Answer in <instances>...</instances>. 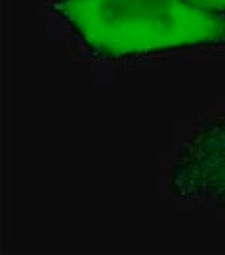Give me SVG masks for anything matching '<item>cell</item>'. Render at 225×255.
<instances>
[{"label": "cell", "mask_w": 225, "mask_h": 255, "mask_svg": "<svg viewBox=\"0 0 225 255\" xmlns=\"http://www.w3.org/2000/svg\"><path fill=\"white\" fill-rule=\"evenodd\" d=\"M53 9L95 54L109 60L225 46V14L189 0H60Z\"/></svg>", "instance_id": "cell-1"}, {"label": "cell", "mask_w": 225, "mask_h": 255, "mask_svg": "<svg viewBox=\"0 0 225 255\" xmlns=\"http://www.w3.org/2000/svg\"><path fill=\"white\" fill-rule=\"evenodd\" d=\"M170 189L184 199L225 201V119L194 133L173 166Z\"/></svg>", "instance_id": "cell-2"}, {"label": "cell", "mask_w": 225, "mask_h": 255, "mask_svg": "<svg viewBox=\"0 0 225 255\" xmlns=\"http://www.w3.org/2000/svg\"><path fill=\"white\" fill-rule=\"evenodd\" d=\"M189 1L200 9L207 10L211 13L225 14V0H189Z\"/></svg>", "instance_id": "cell-3"}]
</instances>
